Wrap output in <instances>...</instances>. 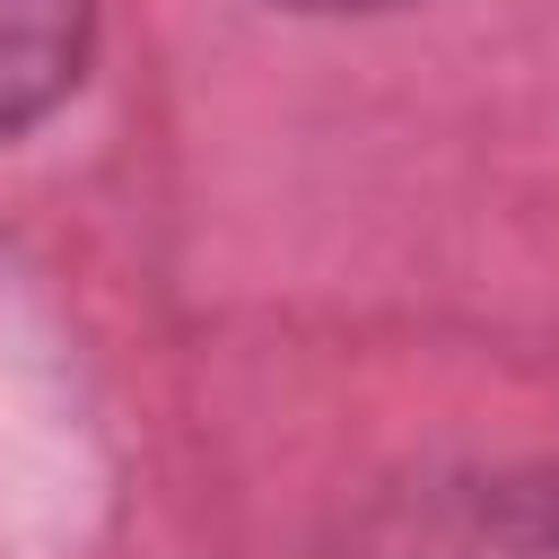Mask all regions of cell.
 I'll list each match as a JSON object with an SVG mask.
<instances>
[{
    "label": "cell",
    "instance_id": "1",
    "mask_svg": "<svg viewBox=\"0 0 559 559\" xmlns=\"http://www.w3.org/2000/svg\"><path fill=\"white\" fill-rule=\"evenodd\" d=\"M349 559H559V472H437L393 489Z\"/></svg>",
    "mask_w": 559,
    "mask_h": 559
},
{
    "label": "cell",
    "instance_id": "2",
    "mask_svg": "<svg viewBox=\"0 0 559 559\" xmlns=\"http://www.w3.org/2000/svg\"><path fill=\"white\" fill-rule=\"evenodd\" d=\"M87 70V0H0V131L44 122Z\"/></svg>",
    "mask_w": 559,
    "mask_h": 559
},
{
    "label": "cell",
    "instance_id": "3",
    "mask_svg": "<svg viewBox=\"0 0 559 559\" xmlns=\"http://www.w3.org/2000/svg\"><path fill=\"white\" fill-rule=\"evenodd\" d=\"M288 9H402V0H288Z\"/></svg>",
    "mask_w": 559,
    "mask_h": 559
}]
</instances>
